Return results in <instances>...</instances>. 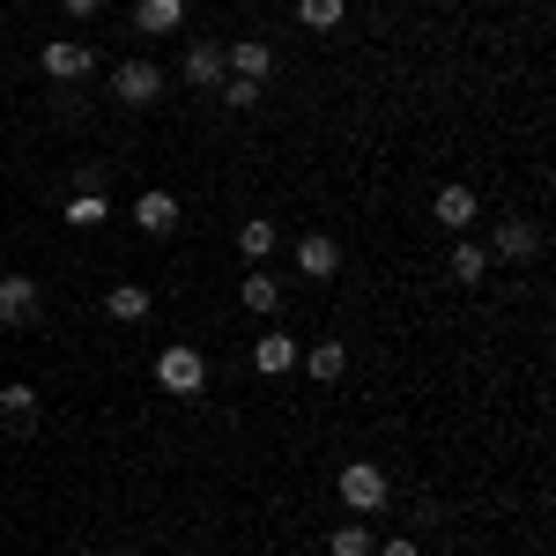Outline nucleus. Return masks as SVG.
<instances>
[{
	"label": "nucleus",
	"instance_id": "nucleus-8",
	"mask_svg": "<svg viewBox=\"0 0 556 556\" xmlns=\"http://www.w3.org/2000/svg\"><path fill=\"white\" fill-rule=\"evenodd\" d=\"M298 356H304V349L275 327V334H260V342H253V371H260V379H282V371H298Z\"/></svg>",
	"mask_w": 556,
	"mask_h": 556
},
{
	"label": "nucleus",
	"instance_id": "nucleus-11",
	"mask_svg": "<svg viewBox=\"0 0 556 556\" xmlns=\"http://www.w3.org/2000/svg\"><path fill=\"white\" fill-rule=\"evenodd\" d=\"M490 245H497V260H534V253H542V230H534L527 215H505Z\"/></svg>",
	"mask_w": 556,
	"mask_h": 556
},
{
	"label": "nucleus",
	"instance_id": "nucleus-16",
	"mask_svg": "<svg viewBox=\"0 0 556 556\" xmlns=\"http://www.w3.org/2000/svg\"><path fill=\"white\" fill-rule=\"evenodd\" d=\"M371 549H379V542H371V527H364V519H342V527L327 534V556H371Z\"/></svg>",
	"mask_w": 556,
	"mask_h": 556
},
{
	"label": "nucleus",
	"instance_id": "nucleus-9",
	"mask_svg": "<svg viewBox=\"0 0 556 556\" xmlns=\"http://www.w3.org/2000/svg\"><path fill=\"white\" fill-rule=\"evenodd\" d=\"M89 67H97V52H89V45H75V38L45 45V75H52V83H83Z\"/></svg>",
	"mask_w": 556,
	"mask_h": 556
},
{
	"label": "nucleus",
	"instance_id": "nucleus-4",
	"mask_svg": "<svg viewBox=\"0 0 556 556\" xmlns=\"http://www.w3.org/2000/svg\"><path fill=\"white\" fill-rule=\"evenodd\" d=\"M38 304H45V290L30 275H0V327H30Z\"/></svg>",
	"mask_w": 556,
	"mask_h": 556
},
{
	"label": "nucleus",
	"instance_id": "nucleus-5",
	"mask_svg": "<svg viewBox=\"0 0 556 556\" xmlns=\"http://www.w3.org/2000/svg\"><path fill=\"white\" fill-rule=\"evenodd\" d=\"M178 75H186L193 89H215L223 75H230V52H223V45H186V60H178Z\"/></svg>",
	"mask_w": 556,
	"mask_h": 556
},
{
	"label": "nucleus",
	"instance_id": "nucleus-20",
	"mask_svg": "<svg viewBox=\"0 0 556 556\" xmlns=\"http://www.w3.org/2000/svg\"><path fill=\"white\" fill-rule=\"evenodd\" d=\"M238 298H245V312H282V282L260 267V275H245V290H238Z\"/></svg>",
	"mask_w": 556,
	"mask_h": 556
},
{
	"label": "nucleus",
	"instance_id": "nucleus-7",
	"mask_svg": "<svg viewBox=\"0 0 556 556\" xmlns=\"http://www.w3.org/2000/svg\"><path fill=\"white\" fill-rule=\"evenodd\" d=\"M134 223H141L149 238H172V230H178V193H164V186H149V193L134 201Z\"/></svg>",
	"mask_w": 556,
	"mask_h": 556
},
{
	"label": "nucleus",
	"instance_id": "nucleus-24",
	"mask_svg": "<svg viewBox=\"0 0 556 556\" xmlns=\"http://www.w3.org/2000/svg\"><path fill=\"white\" fill-rule=\"evenodd\" d=\"M60 8H67V15H97L104 0H60Z\"/></svg>",
	"mask_w": 556,
	"mask_h": 556
},
{
	"label": "nucleus",
	"instance_id": "nucleus-18",
	"mask_svg": "<svg viewBox=\"0 0 556 556\" xmlns=\"http://www.w3.org/2000/svg\"><path fill=\"white\" fill-rule=\"evenodd\" d=\"M149 304H156V298H149L141 282H119V290L104 298V312H112V319H127V327H134V319H149Z\"/></svg>",
	"mask_w": 556,
	"mask_h": 556
},
{
	"label": "nucleus",
	"instance_id": "nucleus-21",
	"mask_svg": "<svg viewBox=\"0 0 556 556\" xmlns=\"http://www.w3.org/2000/svg\"><path fill=\"white\" fill-rule=\"evenodd\" d=\"M342 15H349V0H298L304 30H342Z\"/></svg>",
	"mask_w": 556,
	"mask_h": 556
},
{
	"label": "nucleus",
	"instance_id": "nucleus-1",
	"mask_svg": "<svg viewBox=\"0 0 556 556\" xmlns=\"http://www.w3.org/2000/svg\"><path fill=\"white\" fill-rule=\"evenodd\" d=\"M112 97H119L127 112H149V104L164 97V67H156V60H119V67H112Z\"/></svg>",
	"mask_w": 556,
	"mask_h": 556
},
{
	"label": "nucleus",
	"instance_id": "nucleus-12",
	"mask_svg": "<svg viewBox=\"0 0 556 556\" xmlns=\"http://www.w3.org/2000/svg\"><path fill=\"white\" fill-rule=\"evenodd\" d=\"M186 23V0H134V30L141 38H172Z\"/></svg>",
	"mask_w": 556,
	"mask_h": 556
},
{
	"label": "nucleus",
	"instance_id": "nucleus-23",
	"mask_svg": "<svg viewBox=\"0 0 556 556\" xmlns=\"http://www.w3.org/2000/svg\"><path fill=\"white\" fill-rule=\"evenodd\" d=\"M253 104H260V83H238V75L223 83V112H253Z\"/></svg>",
	"mask_w": 556,
	"mask_h": 556
},
{
	"label": "nucleus",
	"instance_id": "nucleus-14",
	"mask_svg": "<svg viewBox=\"0 0 556 556\" xmlns=\"http://www.w3.org/2000/svg\"><path fill=\"white\" fill-rule=\"evenodd\" d=\"M0 416H8V430H38V386H0Z\"/></svg>",
	"mask_w": 556,
	"mask_h": 556
},
{
	"label": "nucleus",
	"instance_id": "nucleus-19",
	"mask_svg": "<svg viewBox=\"0 0 556 556\" xmlns=\"http://www.w3.org/2000/svg\"><path fill=\"white\" fill-rule=\"evenodd\" d=\"M445 267H453V282H482V275H490V253L468 245V238H453V260H445Z\"/></svg>",
	"mask_w": 556,
	"mask_h": 556
},
{
	"label": "nucleus",
	"instance_id": "nucleus-13",
	"mask_svg": "<svg viewBox=\"0 0 556 556\" xmlns=\"http://www.w3.org/2000/svg\"><path fill=\"white\" fill-rule=\"evenodd\" d=\"M430 215H438V223H445V230L460 238V230L475 223V193H468V186H438V201H430Z\"/></svg>",
	"mask_w": 556,
	"mask_h": 556
},
{
	"label": "nucleus",
	"instance_id": "nucleus-2",
	"mask_svg": "<svg viewBox=\"0 0 556 556\" xmlns=\"http://www.w3.org/2000/svg\"><path fill=\"white\" fill-rule=\"evenodd\" d=\"M334 490H342L349 513H379V505H386V468H379V460H349V468L334 475Z\"/></svg>",
	"mask_w": 556,
	"mask_h": 556
},
{
	"label": "nucleus",
	"instance_id": "nucleus-6",
	"mask_svg": "<svg viewBox=\"0 0 556 556\" xmlns=\"http://www.w3.org/2000/svg\"><path fill=\"white\" fill-rule=\"evenodd\" d=\"M230 52V67H238V83H275V45H260V38H238V45H223Z\"/></svg>",
	"mask_w": 556,
	"mask_h": 556
},
{
	"label": "nucleus",
	"instance_id": "nucleus-25",
	"mask_svg": "<svg viewBox=\"0 0 556 556\" xmlns=\"http://www.w3.org/2000/svg\"><path fill=\"white\" fill-rule=\"evenodd\" d=\"M379 556H416V542H401V534H393V542H386Z\"/></svg>",
	"mask_w": 556,
	"mask_h": 556
},
{
	"label": "nucleus",
	"instance_id": "nucleus-22",
	"mask_svg": "<svg viewBox=\"0 0 556 556\" xmlns=\"http://www.w3.org/2000/svg\"><path fill=\"white\" fill-rule=\"evenodd\" d=\"M238 253H245V260H267V253H275V223H267V215L238 223Z\"/></svg>",
	"mask_w": 556,
	"mask_h": 556
},
{
	"label": "nucleus",
	"instance_id": "nucleus-10",
	"mask_svg": "<svg viewBox=\"0 0 556 556\" xmlns=\"http://www.w3.org/2000/svg\"><path fill=\"white\" fill-rule=\"evenodd\" d=\"M298 267L312 275V282H327V275L342 267V245H334L327 230H304V238H298Z\"/></svg>",
	"mask_w": 556,
	"mask_h": 556
},
{
	"label": "nucleus",
	"instance_id": "nucleus-17",
	"mask_svg": "<svg viewBox=\"0 0 556 556\" xmlns=\"http://www.w3.org/2000/svg\"><path fill=\"white\" fill-rule=\"evenodd\" d=\"M67 223H75V230H97V223H112V201H104L97 186H83V193L67 201Z\"/></svg>",
	"mask_w": 556,
	"mask_h": 556
},
{
	"label": "nucleus",
	"instance_id": "nucleus-3",
	"mask_svg": "<svg viewBox=\"0 0 556 556\" xmlns=\"http://www.w3.org/2000/svg\"><path fill=\"white\" fill-rule=\"evenodd\" d=\"M201 379H208V364H201V349L172 342L164 356H156V386H164V393H178V401H186V393H201Z\"/></svg>",
	"mask_w": 556,
	"mask_h": 556
},
{
	"label": "nucleus",
	"instance_id": "nucleus-15",
	"mask_svg": "<svg viewBox=\"0 0 556 556\" xmlns=\"http://www.w3.org/2000/svg\"><path fill=\"white\" fill-rule=\"evenodd\" d=\"M298 364H304V371H312L319 386H334V379L349 371V349H342V342H312V349L298 356Z\"/></svg>",
	"mask_w": 556,
	"mask_h": 556
}]
</instances>
